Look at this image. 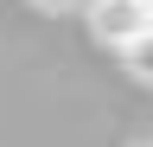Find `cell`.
<instances>
[{"label": "cell", "mask_w": 153, "mask_h": 147, "mask_svg": "<svg viewBox=\"0 0 153 147\" xmlns=\"http://www.w3.org/2000/svg\"><path fill=\"white\" fill-rule=\"evenodd\" d=\"M45 13H70V7H83V0H38Z\"/></svg>", "instance_id": "3"}, {"label": "cell", "mask_w": 153, "mask_h": 147, "mask_svg": "<svg viewBox=\"0 0 153 147\" xmlns=\"http://www.w3.org/2000/svg\"><path fill=\"white\" fill-rule=\"evenodd\" d=\"M147 26H153V0H89V32L115 51L128 39H140Z\"/></svg>", "instance_id": "1"}, {"label": "cell", "mask_w": 153, "mask_h": 147, "mask_svg": "<svg viewBox=\"0 0 153 147\" xmlns=\"http://www.w3.org/2000/svg\"><path fill=\"white\" fill-rule=\"evenodd\" d=\"M121 64H128V77H134V83H153V26L140 32V39H128V45H121Z\"/></svg>", "instance_id": "2"}, {"label": "cell", "mask_w": 153, "mask_h": 147, "mask_svg": "<svg viewBox=\"0 0 153 147\" xmlns=\"http://www.w3.org/2000/svg\"><path fill=\"white\" fill-rule=\"evenodd\" d=\"M147 147H153V141H147Z\"/></svg>", "instance_id": "4"}]
</instances>
